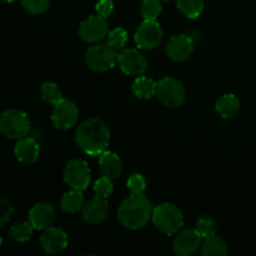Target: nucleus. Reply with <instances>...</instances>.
<instances>
[{
    "mask_svg": "<svg viewBox=\"0 0 256 256\" xmlns=\"http://www.w3.org/2000/svg\"><path fill=\"white\" fill-rule=\"evenodd\" d=\"M75 142L78 146L90 156H99L106 150L110 142V132L100 119H88L76 129Z\"/></svg>",
    "mask_w": 256,
    "mask_h": 256,
    "instance_id": "1",
    "label": "nucleus"
},
{
    "mask_svg": "<svg viewBox=\"0 0 256 256\" xmlns=\"http://www.w3.org/2000/svg\"><path fill=\"white\" fill-rule=\"evenodd\" d=\"M154 206L152 202L142 194H132L120 204L118 219L120 224L130 230L144 228L152 219Z\"/></svg>",
    "mask_w": 256,
    "mask_h": 256,
    "instance_id": "2",
    "label": "nucleus"
},
{
    "mask_svg": "<svg viewBox=\"0 0 256 256\" xmlns=\"http://www.w3.org/2000/svg\"><path fill=\"white\" fill-rule=\"evenodd\" d=\"M152 219L155 228L166 235L176 234L184 225L182 212H180L179 208L169 202H162L154 208Z\"/></svg>",
    "mask_w": 256,
    "mask_h": 256,
    "instance_id": "3",
    "label": "nucleus"
},
{
    "mask_svg": "<svg viewBox=\"0 0 256 256\" xmlns=\"http://www.w3.org/2000/svg\"><path fill=\"white\" fill-rule=\"evenodd\" d=\"M30 125L29 116L22 110L9 109L0 115V132L8 139L19 140L25 138Z\"/></svg>",
    "mask_w": 256,
    "mask_h": 256,
    "instance_id": "4",
    "label": "nucleus"
},
{
    "mask_svg": "<svg viewBox=\"0 0 256 256\" xmlns=\"http://www.w3.org/2000/svg\"><path fill=\"white\" fill-rule=\"evenodd\" d=\"M85 62L94 72H104L114 68L118 54L110 45H94L86 50Z\"/></svg>",
    "mask_w": 256,
    "mask_h": 256,
    "instance_id": "5",
    "label": "nucleus"
},
{
    "mask_svg": "<svg viewBox=\"0 0 256 256\" xmlns=\"http://www.w3.org/2000/svg\"><path fill=\"white\" fill-rule=\"evenodd\" d=\"M156 95L160 102L168 108H179L185 102V88L175 78H164L156 84Z\"/></svg>",
    "mask_w": 256,
    "mask_h": 256,
    "instance_id": "6",
    "label": "nucleus"
},
{
    "mask_svg": "<svg viewBox=\"0 0 256 256\" xmlns=\"http://www.w3.org/2000/svg\"><path fill=\"white\" fill-rule=\"evenodd\" d=\"M64 180L72 189L82 190L89 186L90 169L86 162L82 159H72L64 169Z\"/></svg>",
    "mask_w": 256,
    "mask_h": 256,
    "instance_id": "7",
    "label": "nucleus"
},
{
    "mask_svg": "<svg viewBox=\"0 0 256 256\" xmlns=\"http://www.w3.org/2000/svg\"><path fill=\"white\" fill-rule=\"evenodd\" d=\"M162 30L156 20H144L135 32L134 40L140 49L152 50L160 44Z\"/></svg>",
    "mask_w": 256,
    "mask_h": 256,
    "instance_id": "8",
    "label": "nucleus"
},
{
    "mask_svg": "<svg viewBox=\"0 0 256 256\" xmlns=\"http://www.w3.org/2000/svg\"><path fill=\"white\" fill-rule=\"evenodd\" d=\"M78 118H79V110L72 100L62 98L59 102L54 105L52 120L58 129H70L76 124Z\"/></svg>",
    "mask_w": 256,
    "mask_h": 256,
    "instance_id": "9",
    "label": "nucleus"
},
{
    "mask_svg": "<svg viewBox=\"0 0 256 256\" xmlns=\"http://www.w3.org/2000/svg\"><path fill=\"white\" fill-rule=\"evenodd\" d=\"M109 34V24L106 19L100 16H89L80 24L79 36L85 42H98L104 39Z\"/></svg>",
    "mask_w": 256,
    "mask_h": 256,
    "instance_id": "10",
    "label": "nucleus"
},
{
    "mask_svg": "<svg viewBox=\"0 0 256 256\" xmlns=\"http://www.w3.org/2000/svg\"><path fill=\"white\" fill-rule=\"evenodd\" d=\"M195 42L190 35L179 34L172 35L166 42L165 52L172 62H184L194 52Z\"/></svg>",
    "mask_w": 256,
    "mask_h": 256,
    "instance_id": "11",
    "label": "nucleus"
},
{
    "mask_svg": "<svg viewBox=\"0 0 256 256\" xmlns=\"http://www.w3.org/2000/svg\"><path fill=\"white\" fill-rule=\"evenodd\" d=\"M118 64L125 74L132 76L144 74L148 66L144 55L135 49H125L118 54Z\"/></svg>",
    "mask_w": 256,
    "mask_h": 256,
    "instance_id": "12",
    "label": "nucleus"
},
{
    "mask_svg": "<svg viewBox=\"0 0 256 256\" xmlns=\"http://www.w3.org/2000/svg\"><path fill=\"white\" fill-rule=\"evenodd\" d=\"M109 215V204L105 198L95 196L85 202L82 208V220L88 224H100Z\"/></svg>",
    "mask_w": 256,
    "mask_h": 256,
    "instance_id": "13",
    "label": "nucleus"
},
{
    "mask_svg": "<svg viewBox=\"0 0 256 256\" xmlns=\"http://www.w3.org/2000/svg\"><path fill=\"white\" fill-rule=\"evenodd\" d=\"M202 238L195 229L184 230L174 240V252L179 256H190L202 246Z\"/></svg>",
    "mask_w": 256,
    "mask_h": 256,
    "instance_id": "14",
    "label": "nucleus"
},
{
    "mask_svg": "<svg viewBox=\"0 0 256 256\" xmlns=\"http://www.w3.org/2000/svg\"><path fill=\"white\" fill-rule=\"evenodd\" d=\"M55 216H56V212L52 204L39 202L30 209L29 222L32 225L34 230L48 229L55 222Z\"/></svg>",
    "mask_w": 256,
    "mask_h": 256,
    "instance_id": "15",
    "label": "nucleus"
},
{
    "mask_svg": "<svg viewBox=\"0 0 256 256\" xmlns=\"http://www.w3.org/2000/svg\"><path fill=\"white\" fill-rule=\"evenodd\" d=\"M40 245L46 254H58L68 246V235L59 228H48L40 238Z\"/></svg>",
    "mask_w": 256,
    "mask_h": 256,
    "instance_id": "16",
    "label": "nucleus"
},
{
    "mask_svg": "<svg viewBox=\"0 0 256 256\" xmlns=\"http://www.w3.org/2000/svg\"><path fill=\"white\" fill-rule=\"evenodd\" d=\"M15 156L22 164H32L38 160L40 146L32 138H22L15 145Z\"/></svg>",
    "mask_w": 256,
    "mask_h": 256,
    "instance_id": "17",
    "label": "nucleus"
},
{
    "mask_svg": "<svg viewBox=\"0 0 256 256\" xmlns=\"http://www.w3.org/2000/svg\"><path fill=\"white\" fill-rule=\"evenodd\" d=\"M99 169L102 176L118 179L122 172V159L115 152L105 150L99 155Z\"/></svg>",
    "mask_w": 256,
    "mask_h": 256,
    "instance_id": "18",
    "label": "nucleus"
},
{
    "mask_svg": "<svg viewBox=\"0 0 256 256\" xmlns=\"http://www.w3.org/2000/svg\"><path fill=\"white\" fill-rule=\"evenodd\" d=\"M215 109L220 116L224 119H230L239 114L240 100L234 94H225L218 100Z\"/></svg>",
    "mask_w": 256,
    "mask_h": 256,
    "instance_id": "19",
    "label": "nucleus"
},
{
    "mask_svg": "<svg viewBox=\"0 0 256 256\" xmlns=\"http://www.w3.org/2000/svg\"><path fill=\"white\" fill-rule=\"evenodd\" d=\"M156 84L150 78L139 76L132 82V92L139 99H150L156 94Z\"/></svg>",
    "mask_w": 256,
    "mask_h": 256,
    "instance_id": "20",
    "label": "nucleus"
},
{
    "mask_svg": "<svg viewBox=\"0 0 256 256\" xmlns=\"http://www.w3.org/2000/svg\"><path fill=\"white\" fill-rule=\"evenodd\" d=\"M82 205H84V195L80 190L74 189L72 192H65L64 196L62 198V202H60V208L64 212H70V214H75V212H79Z\"/></svg>",
    "mask_w": 256,
    "mask_h": 256,
    "instance_id": "21",
    "label": "nucleus"
},
{
    "mask_svg": "<svg viewBox=\"0 0 256 256\" xmlns=\"http://www.w3.org/2000/svg\"><path fill=\"white\" fill-rule=\"evenodd\" d=\"M202 254L204 256H215L228 254V245L225 240L218 236L216 234L204 239V244L202 246Z\"/></svg>",
    "mask_w": 256,
    "mask_h": 256,
    "instance_id": "22",
    "label": "nucleus"
},
{
    "mask_svg": "<svg viewBox=\"0 0 256 256\" xmlns=\"http://www.w3.org/2000/svg\"><path fill=\"white\" fill-rule=\"evenodd\" d=\"M176 6L189 19H196L204 10V0H176Z\"/></svg>",
    "mask_w": 256,
    "mask_h": 256,
    "instance_id": "23",
    "label": "nucleus"
},
{
    "mask_svg": "<svg viewBox=\"0 0 256 256\" xmlns=\"http://www.w3.org/2000/svg\"><path fill=\"white\" fill-rule=\"evenodd\" d=\"M32 230H34V228H32V225L29 222H19V224L12 225L9 232V235L15 242H28L30 239V236H32Z\"/></svg>",
    "mask_w": 256,
    "mask_h": 256,
    "instance_id": "24",
    "label": "nucleus"
},
{
    "mask_svg": "<svg viewBox=\"0 0 256 256\" xmlns=\"http://www.w3.org/2000/svg\"><path fill=\"white\" fill-rule=\"evenodd\" d=\"M40 95H42V100H45L49 104L55 105L62 99V92H60L59 86L55 82H44L40 88Z\"/></svg>",
    "mask_w": 256,
    "mask_h": 256,
    "instance_id": "25",
    "label": "nucleus"
},
{
    "mask_svg": "<svg viewBox=\"0 0 256 256\" xmlns=\"http://www.w3.org/2000/svg\"><path fill=\"white\" fill-rule=\"evenodd\" d=\"M140 12L144 20H156L162 12L160 0H142Z\"/></svg>",
    "mask_w": 256,
    "mask_h": 256,
    "instance_id": "26",
    "label": "nucleus"
},
{
    "mask_svg": "<svg viewBox=\"0 0 256 256\" xmlns=\"http://www.w3.org/2000/svg\"><path fill=\"white\" fill-rule=\"evenodd\" d=\"M195 230L202 235V239L212 236L216 232V226H215L214 220L210 218H199L195 222Z\"/></svg>",
    "mask_w": 256,
    "mask_h": 256,
    "instance_id": "27",
    "label": "nucleus"
},
{
    "mask_svg": "<svg viewBox=\"0 0 256 256\" xmlns=\"http://www.w3.org/2000/svg\"><path fill=\"white\" fill-rule=\"evenodd\" d=\"M128 40L126 30L122 28H115L108 34V45H110L114 49H122Z\"/></svg>",
    "mask_w": 256,
    "mask_h": 256,
    "instance_id": "28",
    "label": "nucleus"
},
{
    "mask_svg": "<svg viewBox=\"0 0 256 256\" xmlns=\"http://www.w3.org/2000/svg\"><path fill=\"white\" fill-rule=\"evenodd\" d=\"M94 192L98 196L102 198H109L114 192V184H112V179L106 176H102L98 179L94 184Z\"/></svg>",
    "mask_w": 256,
    "mask_h": 256,
    "instance_id": "29",
    "label": "nucleus"
},
{
    "mask_svg": "<svg viewBox=\"0 0 256 256\" xmlns=\"http://www.w3.org/2000/svg\"><path fill=\"white\" fill-rule=\"evenodd\" d=\"M20 2L30 14H42L50 6V0H20Z\"/></svg>",
    "mask_w": 256,
    "mask_h": 256,
    "instance_id": "30",
    "label": "nucleus"
},
{
    "mask_svg": "<svg viewBox=\"0 0 256 256\" xmlns=\"http://www.w3.org/2000/svg\"><path fill=\"white\" fill-rule=\"evenodd\" d=\"M128 189L132 194H142L146 189V182L140 174H132L128 180Z\"/></svg>",
    "mask_w": 256,
    "mask_h": 256,
    "instance_id": "31",
    "label": "nucleus"
},
{
    "mask_svg": "<svg viewBox=\"0 0 256 256\" xmlns=\"http://www.w3.org/2000/svg\"><path fill=\"white\" fill-rule=\"evenodd\" d=\"M12 212H14V208L12 206V204L8 200L0 198V228L4 226L9 222Z\"/></svg>",
    "mask_w": 256,
    "mask_h": 256,
    "instance_id": "32",
    "label": "nucleus"
},
{
    "mask_svg": "<svg viewBox=\"0 0 256 256\" xmlns=\"http://www.w3.org/2000/svg\"><path fill=\"white\" fill-rule=\"evenodd\" d=\"M95 9H96L98 14L102 18H109L112 15V10H114V2L112 0H99L95 5Z\"/></svg>",
    "mask_w": 256,
    "mask_h": 256,
    "instance_id": "33",
    "label": "nucleus"
},
{
    "mask_svg": "<svg viewBox=\"0 0 256 256\" xmlns=\"http://www.w3.org/2000/svg\"><path fill=\"white\" fill-rule=\"evenodd\" d=\"M4 2H18V0H4Z\"/></svg>",
    "mask_w": 256,
    "mask_h": 256,
    "instance_id": "34",
    "label": "nucleus"
},
{
    "mask_svg": "<svg viewBox=\"0 0 256 256\" xmlns=\"http://www.w3.org/2000/svg\"><path fill=\"white\" fill-rule=\"evenodd\" d=\"M160 2H169V0H160Z\"/></svg>",
    "mask_w": 256,
    "mask_h": 256,
    "instance_id": "35",
    "label": "nucleus"
},
{
    "mask_svg": "<svg viewBox=\"0 0 256 256\" xmlns=\"http://www.w3.org/2000/svg\"><path fill=\"white\" fill-rule=\"evenodd\" d=\"M0 245H2V236H0Z\"/></svg>",
    "mask_w": 256,
    "mask_h": 256,
    "instance_id": "36",
    "label": "nucleus"
}]
</instances>
